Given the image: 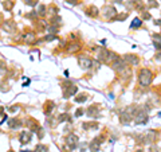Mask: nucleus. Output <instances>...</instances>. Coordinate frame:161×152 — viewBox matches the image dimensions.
I'll use <instances>...</instances> for the list:
<instances>
[{
    "label": "nucleus",
    "mask_w": 161,
    "mask_h": 152,
    "mask_svg": "<svg viewBox=\"0 0 161 152\" xmlns=\"http://www.w3.org/2000/svg\"><path fill=\"white\" fill-rule=\"evenodd\" d=\"M87 100V94H79L78 97H77V98H75V102H85V101H86Z\"/></svg>",
    "instance_id": "393cba45"
},
{
    "label": "nucleus",
    "mask_w": 161,
    "mask_h": 152,
    "mask_svg": "<svg viewBox=\"0 0 161 152\" xmlns=\"http://www.w3.org/2000/svg\"><path fill=\"white\" fill-rule=\"evenodd\" d=\"M100 140H104V137H102V136H100V137H96V139H94L92 143H90V151H92V152H98V151H100L101 143H102V141H100Z\"/></svg>",
    "instance_id": "9d476101"
},
{
    "label": "nucleus",
    "mask_w": 161,
    "mask_h": 152,
    "mask_svg": "<svg viewBox=\"0 0 161 152\" xmlns=\"http://www.w3.org/2000/svg\"><path fill=\"white\" fill-rule=\"evenodd\" d=\"M142 0H134V3H141Z\"/></svg>",
    "instance_id": "a19ab883"
},
{
    "label": "nucleus",
    "mask_w": 161,
    "mask_h": 152,
    "mask_svg": "<svg viewBox=\"0 0 161 152\" xmlns=\"http://www.w3.org/2000/svg\"><path fill=\"white\" fill-rule=\"evenodd\" d=\"M54 108H55V104L52 102V101H47V102L44 104V115L47 116L50 113L54 110Z\"/></svg>",
    "instance_id": "f3484780"
},
{
    "label": "nucleus",
    "mask_w": 161,
    "mask_h": 152,
    "mask_svg": "<svg viewBox=\"0 0 161 152\" xmlns=\"http://www.w3.org/2000/svg\"><path fill=\"white\" fill-rule=\"evenodd\" d=\"M132 119H133V117H130V116H129V115H128L126 112H124V113H122V115H121V116H120V120H121V124H125V125L130 123V120H132Z\"/></svg>",
    "instance_id": "aec40b11"
},
{
    "label": "nucleus",
    "mask_w": 161,
    "mask_h": 152,
    "mask_svg": "<svg viewBox=\"0 0 161 152\" xmlns=\"http://www.w3.org/2000/svg\"><path fill=\"white\" fill-rule=\"evenodd\" d=\"M124 61L126 65H130V66H136V65H138L140 63V59L137 55H133V54H126V55H124Z\"/></svg>",
    "instance_id": "0eeeda50"
},
{
    "label": "nucleus",
    "mask_w": 161,
    "mask_h": 152,
    "mask_svg": "<svg viewBox=\"0 0 161 152\" xmlns=\"http://www.w3.org/2000/svg\"><path fill=\"white\" fill-rule=\"evenodd\" d=\"M8 152H13V151H12V149H9V151H8Z\"/></svg>",
    "instance_id": "c03bdc74"
},
{
    "label": "nucleus",
    "mask_w": 161,
    "mask_h": 152,
    "mask_svg": "<svg viewBox=\"0 0 161 152\" xmlns=\"http://www.w3.org/2000/svg\"><path fill=\"white\" fill-rule=\"evenodd\" d=\"M17 109H19V106H17V105H13V106L9 108V112H15V110H17Z\"/></svg>",
    "instance_id": "c9c22d12"
},
{
    "label": "nucleus",
    "mask_w": 161,
    "mask_h": 152,
    "mask_svg": "<svg viewBox=\"0 0 161 152\" xmlns=\"http://www.w3.org/2000/svg\"><path fill=\"white\" fill-rule=\"evenodd\" d=\"M81 49H82V45L79 42H74V43H70V46H67L66 51L70 54H75V53H78Z\"/></svg>",
    "instance_id": "f8f14e48"
},
{
    "label": "nucleus",
    "mask_w": 161,
    "mask_h": 152,
    "mask_svg": "<svg viewBox=\"0 0 161 152\" xmlns=\"http://www.w3.org/2000/svg\"><path fill=\"white\" fill-rule=\"evenodd\" d=\"M153 81V73L150 69H141L138 73V82L141 86H149Z\"/></svg>",
    "instance_id": "f257e3e1"
},
{
    "label": "nucleus",
    "mask_w": 161,
    "mask_h": 152,
    "mask_svg": "<svg viewBox=\"0 0 161 152\" xmlns=\"http://www.w3.org/2000/svg\"><path fill=\"white\" fill-rule=\"evenodd\" d=\"M66 144H67V147H69L70 149L77 148V145H78V136L74 133H70L69 136L66 137Z\"/></svg>",
    "instance_id": "423d86ee"
},
{
    "label": "nucleus",
    "mask_w": 161,
    "mask_h": 152,
    "mask_svg": "<svg viewBox=\"0 0 161 152\" xmlns=\"http://www.w3.org/2000/svg\"><path fill=\"white\" fill-rule=\"evenodd\" d=\"M61 22H62V19L58 16V15H55V16H52L51 18V24L52 26H59L61 24Z\"/></svg>",
    "instance_id": "b1692460"
},
{
    "label": "nucleus",
    "mask_w": 161,
    "mask_h": 152,
    "mask_svg": "<svg viewBox=\"0 0 161 152\" xmlns=\"http://www.w3.org/2000/svg\"><path fill=\"white\" fill-rule=\"evenodd\" d=\"M87 116L89 117H98L100 116V109H97V106L94 105V106H90L87 108Z\"/></svg>",
    "instance_id": "2eb2a0df"
},
{
    "label": "nucleus",
    "mask_w": 161,
    "mask_h": 152,
    "mask_svg": "<svg viewBox=\"0 0 161 152\" xmlns=\"http://www.w3.org/2000/svg\"><path fill=\"white\" fill-rule=\"evenodd\" d=\"M126 18H128V12H125V13H120V15H116V18H114L113 20H125Z\"/></svg>",
    "instance_id": "bb28decb"
},
{
    "label": "nucleus",
    "mask_w": 161,
    "mask_h": 152,
    "mask_svg": "<svg viewBox=\"0 0 161 152\" xmlns=\"http://www.w3.org/2000/svg\"><path fill=\"white\" fill-rule=\"evenodd\" d=\"M3 112H4V108H1V106H0V115H1Z\"/></svg>",
    "instance_id": "58836bf2"
},
{
    "label": "nucleus",
    "mask_w": 161,
    "mask_h": 152,
    "mask_svg": "<svg viewBox=\"0 0 161 152\" xmlns=\"http://www.w3.org/2000/svg\"><path fill=\"white\" fill-rule=\"evenodd\" d=\"M110 67H112L113 70H116L117 73H122L124 70H126V63H125V61L122 58L118 57L116 61H113V62L110 63Z\"/></svg>",
    "instance_id": "7ed1b4c3"
},
{
    "label": "nucleus",
    "mask_w": 161,
    "mask_h": 152,
    "mask_svg": "<svg viewBox=\"0 0 161 152\" xmlns=\"http://www.w3.org/2000/svg\"><path fill=\"white\" fill-rule=\"evenodd\" d=\"M83 113H85V112H83V109H81V108H79L78 110L75 112V117H81V116L83 115Z\"/></svg>",
    "instance_id": "72a5a7b5"
},
{
    "label": "nucleus",
    "mask_w": 161,
    "mask_h": 152,
    "mask_svg": "<svg viewBox=\"0 0 161 152\" xmlns=\"http://www.w3.org/2000/svg\"><path fill=\"white\" fill-rule=\"evenodd\" d=\"M35 151L36 152H48V147L47 145H44V144H38Z\"/></svg>",
    "instance_id": "5701e85b"
},
{
    "label": "nucleus",
    "mask_w": 161,
    "mask_h": 152,
    "mask_svg": "<svg viewBox=\"0 0 161 152\" xmlns=\"http://www.w3.org/2000/svg\"><path fill=\"white\" fill-rule=\"evenodd\" d=\"M154 61L156 62H161V51H157L156 55H154Z\"/></svg>",
    "instance_id": "2f4dec72"
},
{
    "label": "nucleus",
    "mask_w": 161,
    "mask_h": 152,
    "mask_svg": "<svg viewBox=\"0 0 161 152\" xmlns=\"http://www.w3.org/2000/svg\"><path fill=\"white\" fill-rule=\"evenodd\" d=\"M24 1H26V4L31 5V7H34V5L38 4V0H24Z\"/></svg>",
    "instance_id": "7c9ffc66"
},
{
    "label": "nucleus",
    "mask_w": 161,
    "mask_h": 152,
    "mask_svg": "<svg viewBox=\"0 0 161 152\" xmlns=\"http://www.w3.org/2000/svg\"><path fill=\"white\" fill-rule=\"evenodd\" d=\"M142 26V20H141V19H138V18H136L134 20H133V22H132V24H130V28L132 30H133V28H140V27Z\"/></svg>",
    "instance_id": "4be33fe9"
},
{
    "label": "nucleus",
    "mask_w": 161,
    "mask_h": 152,
    "mask_svg": "<svg viewBox=\"0 0 161 152\" xmlns=\"http://www.w3.org/2000/svg\"><path fill=\"white\" fill-rule=\"evenodd\" d=\"M148 119L149 117H148V115L145 113V110L141 109V110L134 116V124H137V125H138V124H146V123H148Z\"/></svg>",
    "instance_id": "39448f33"
},
{
    "label": "nucleus",
    "mask_w": 161,
    "mask_h": 152,
    "mask_svg": "<svg viewBox=\"0 0 161 152\" xmlns=\"http://www.w3.org/2000/svg\"><path fill=\"white\" fill-rule=\"evenodd\" d=\"M156 137H157V132L156 131H153V129H150L148 133L145 135V140H146V143H152V141H154Z\"/></svg>",
    "instance_id": "dca6fc26"
},
{
    "label": "nucleus",
    "mask_w": 161,
    "mask_h": 152,
    "mask_svg": "<svg viewBox=\"0 0 161 152\" xmlns=\"http://www.w3.org/2000/svg\"><path fill=\"white\" fill-rule=\"evenodd\" d=\"M31 137H32V135H31L30 131H22V132H20V135H19V140H20V143H22V144L30 143Z\"/></svg>",
    "instance_id": "1a4fd4ad"
},
{
    "label": "nucleus",
    "mask_w": 161,
    "mask_h": 152,
    "mask_svg": "<svg viewBox=\"0 0 161 152\" xmlns=\"http://www.w3.org/2000/svg\"><path fill=\"white\" fill-rule=\"evenodd\" d=\"M12 7H13V3L12 1H7V3H4V8L7 9V11H9V9H12Z\"/></svg>",
    "instance_id": "c756f323"
},
{
    "label": "nucleus",
    "mask_w": 161,
    "mask_h": 152,
    "mask_svg": "<svg viewBox=\"0 0 161 152\" xmlns=\"http://www.w3.org/2000/svg\"><path fill=\"white\" fill-rule=\"evenodd\" d=\"M101 12H102V16L105 19H108V20H113L116 18V15L118 13L113 5H105L104 8L101 9Z\"/></svg>",
    "instance_id": "f03ea898"
},
{
    "label": "nucleus",
    "mask_w": 161,
    "mask_h": 152,
    "mask_svg": "<svg viewBox=\"0 0 161 152\" xmlns=\"http://www.w3.org/2000/svg\"><path fill=\"white\" fill-rule=\"evenodd\" d=\"M87 15H89V16H92V18H97V16L100 15V12H98V9H97L96 7L93 5V7H90V8H89V11H87Z\"/></svg>",
    "instance_id": "412c9836"
},
{
    "label": "nucleus",
    "mask_w": 161,
    "mask_h": 152,
    "mask_svg": "<svg viewBox=\"0 0 161 152\" xmlns=\"http://www.w3.org/2000/svg\"><path fill=\"white\" fill-rule=\"evenodd\" d=\"M20 152H32V151H20Z\"/></svg>",
    "instance_id": "37998d69"
},
{
    "label": "nucleus",
    "mask_w": 161,
    "mask_h": 152,
    "mask_svg": "<svg viewBox=\"0 0 161 152\" xmlns=\"http://www.w3.org/2000/svg\"><path fill=\"white\" fill-rule=\"evenodd\" d=\"M148 5H149V7H152V8H153V7H157V5H158V4H157V3H154V0H149Z\"/></svg>",
    "instance_id": "f704fd0d"
},
{
    "label": "nucleus",
    "mask_w": 161,
    "mask_h": 152,
    "mask_svg": "<svg viewBox=\"0 0 161 152\" xmlns=\"http://www.w3.org/2000/svg\"><path fill=\"white\" fill-rule=\"evenodd\" d=\"M3 27H4V30H7L8 32H13L15 28H16V24H15L12 20H8V22H4Z\"/></svg>",
    "instance_id": "a211bd4d"
},
{
    "label": "nucleus",
    "mask_w": 161,
    "mask_h": 152,
    "mask_svg": "<svg viewBox=\"0 0 161 152\" xmlns=\"http://www.w3.org/2000/svg\"><path fill=\"white\" fill-rule=\"evenodd\" d=\"M26 127H27V128H28L30 131H32V132H38V131L40 129L39 124H38V121L35 120V119H27Z\"/></svg>",
    "instance_id": "6e6552de"
},
{
    "label": "nucleus",
    "mask_w": 161,
    "mask_h": 152,
    "mask_svg": "<svg viewBox=\"0 0 161 152\" xmlns=\"http://www.w3.org/2000/svg\"><path fill=\"white\" fill-rule=\"evenodd\" d=\"M0 65H1V62H0ZM0 70H1V66H0Z\"/></svg>",
    "instance_id": "a18cd8bd"
},
{
    "label": "nucleus",
    "mask_w": 161,
    "mask_h": 152,
    "mask_svg": "<svg viewBox=\"0 0 161 152\" xmlns=\"http://www.w3.org/2000/svg\"><path fill=\"white\" fill-rule=\"evenodd\" d=\"M58 123H65V121H71V116H70V113L65 112V113H61L59 116L57 117Z\"/></svg>",
    "instance_id": "6ab92c4d"
},
{
    "label": "nucleus",
    "mask_w": 161,
    "mask_h": 152,
    "mask_svg": "<svg viewBox=\"0 0 161 152\" xmlns=\"http://www.w3.org/2000/svg\"><path fill=\"white\" fill-rule=\"evenodd\" d=\"M54 39H57V35H54V34H48V35L44 36V40H47V42H51Z\"/></svg>",
    "instance_id": "c85d7f7f"
},
{
    "label": "nucleus",
    "mask_w": 161,
    "mask_h": 152,
    "mask_svg": "<svg viewBox=\"0 0 161 152\" xmlns=\"http://www.w3.org/2000/svg\"><path fill=\"white\" fill-rule=\"evenodd\" d=\"M78 65L83 70H89L93 67V59L89 57H79L78 58Z\"/></svg>",
    "instance_id": "20e7f679"
},
{
    "label": "nucleus",
    "mask_w": 161,
    "mask_h": 152,
    "mask_svg": "<svg viewBox=\"0 0 161 152\" xmlns=\"http://www.w3.org/2000/svg\"><path fill=\"white\" fill-rule=\"evenodd\" d=\"M136 152H144V151H142V149H137V151H136Z\"/></svg>",
    "instance_id": "79ce46f5"
},
{
    "label": "nucleus",
    "mask_w": 161,
    "mask_h": 152,
    "mask_svg": "<svg viewBox=\"0 0 161 152\" xmlns=\"http://www.w3.org/2000/svg\"><path fill=\"white\" fill-rule=\"evenodd\" d=\"M113 1H116V3H122V0H113Z\"/></svg>",
    "instance_id": "ea45409f"
},
{
    "label": "nucleus",
    "mask_w": 161,
    "mask_h": 152,
    "mask_svg": "<svg viewBox=\"0 0 161 152\" xmlns=\"http://www.w3.org/2000/svg\"><path fill=\"white\" fill-rule=\"evenodd\" d=\"M142 19H145V20H149L150 19V13H148V12H142Z\"/></svg>",
    "instance_id": "473e14b6"
},
{
    "label": "nucleus",
    "mask_w": 161,
    "mask_h": 152,
    "mask_svg": "<svg viewBox=\"0 0 161 152\" xmlns=\"http://www.w3.org/2000/svg\"><path fill=\"white\" fill-rule=\"evenodd\" d=\"M38 16H39L38 11H31L30 13H27L26 15V18H28V19H38Z\"/></svg>",
    "instance_id": "a878e982"
},
{
    "label": "nucleus",
    "mask_w": 161,
    "mask_h": 152,
    "mask_svg": "<svg viewBox=\"0 0 161 152\" xmlns=\"http://www.w3.org/2000/svg\"><path fill=\"white\" fill-rule=\"evenodd\" d=\"M8 127L11 129H20L23 127V121L20 119H11L8 121Z\"/></svg>",
    "instance_id": "9b49d317"
},
{
    "label": "nucleus",
    "mask_w": 161,
    "mask_h": 152,
    "mask_svg": "<svg viewBox=\"0 0 161 152\" xmlns=\"http://www.w3.org/2000/svg\"><path fill=\"white\" fill-rule=\"evenodd\" d=\"M149 152H157V148L154 147V145H152V147H150V149H149Z\"/></svg>",
    "instance_id": "e433bc0d"
},
{
    "label": "nucleus",
    "mask_w": 161,
    "mask_h": 152,
    "mask_svg": "<svg viewBox=\"0 0 161 152\" xmlns=\"http://www.w3.org/2000/svg\"><path fill=\"white\" fill-rule=\"evenodd\" d=\"M65 92H63V97L65 98H67V97H71V96H74L77 92H78V88L75 85H71L69 86V88H66V89H63Z\"/></svg>",
    "instance_id": "ddd939ff"
},
{
    "label": "nucleus",
    "mask_w": 161,
    "mask_h": 152,
    "mask_svg": "<svg viewBox=\"0 0 161 152\" xmlns=\"http://www.w3.org/2000/svg\"><path fill=\"white\" fill-rule=\"evenodd\" d=\"M83 129L85 131H92V129H98V128H100V124H98V123H96V121H90V123H83Z\"/></svg>",
    "instance_id": "4468645a"
},
{
    "label": "nucleus",
    "mask_w": 161,
    "mask_h": 152,
    "mask_svg": "<svg viewBox=\"0 0 161 152\" xmlns=\"http://www.w3.org/2000/svg\"><path fill=\"white\" fill-rule=\"evenodd\" d=\"M153 38H156L157 40H160L161 42V35H153Z\"/></svg>",
    "instance_id": "4c0bfd02"
},
{
    "label": "nucleus",
    "mask_w": 161,
    "mask_h": 152,
    "mask_svg": "<svg viewBox=\"0 0 161 152\" xmlns=\"http://www.w3.org/2000/svg\"><path fill=\"white\" fill-rule=\"evenodd\" d=\"M46 11H47V7H46V5H39L38 13H39L40 16H44V15H46Z\"/></svg>",
    "instance_id": "cd10ccee"
}]
</instances>
